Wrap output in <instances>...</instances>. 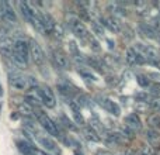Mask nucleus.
Here are the masks:
<instances>
[{"label":"nucleus","mask_w":160,"mask_h":155,"mask_svg":"<svg viewBox=\"0 0 160 155\" xmlns=\"http://www.w3.org/2000/svg\"><path fill=\"white\" fill-rule=\"evenodd\" d=\"M18 67H27L28 65V59H30V44L25 38L18 37V38L14 40V51H13V56Z\"/></svg>","instance_id":"f257e3e1"},{"label":"nucleus","mask_w":160,"mask_h":155,"mask_svg":"<svg viewBox=\"0 0 160 155\" xmlns=\"http://www.w3.org/2000/svg\"><path fill=\"white\" fill-rule=\"evenodd\" d=\"M34 116L38 119V123L41 124V127L44 128V130L47 131L48 134H51V136H55V137H58V136L62 137V134L59 133L58 124H55V123H53L52 120H51L49 117H48L47 114H45L39 107H34Z\"/></svg>","instance_id":"f03ea898"},{"label":"nucleus","mask_w":160,"mask_h":155,"mask_svg":"<svg viewBox=\"0 0 160 155\" xmlns=\"http://www.w3.org/2000/svg\"><path fill=\"white\" fill-rule=\"evenodd\" d=\"M68 24H69L72 33L75 34L78 38H80V40L88 38L90 33H88L87 27L84 25V23L82 21V19H79V17H76V16H70L69 19H68Z\"/></svg>","instance_id":"7ed1b4c3"},{"label":"nucleus","mask_w":160,"mask_h":155,"mask_svg":"<svg viewBox=\"0 0 160 155\" xmlns=\"http://www.w3.org/2000/svg\"><path fill=\"white\" fill-rule=\"evenodd\" d=\"M28 44H30V56H31V59L34 61L35 65L41 67V65L45 62V58H47L44 50H42L41 45H39L37 41H34V40H30Z\"/></svg>","instance_id":"20e7f679"},{"label":"nucleus","mask_w":160,"mask_h":155,"mask_svg":"<svg viewBox=\"0 0 160 155\" xmlns=\"http://www.w3.org/2000/svg\"><path fill=\"white\" fill-rule=\"evenodd\" d=\"M8 82H10V86H11V88L16 89V90L24 92V90H28V89L31 88L28 78L24 76V75H21V73H17V72L11 73V75H10V79H8Z\"/></svg>","instance_id":"39448f33"},{"label":"nucleus","mask_w":160,"mask_h":155,"mask_svg":"<svg viewBox=\"0 0 160 155\" xmlns=\"http://www.w3.org/2000/svg\"><path fill=\"white\" fill-rule=\"evenodd\" d=\"M97 104H98L101 109H104L107 113L112 114V116H115V117L119 116V113H121V107H119L114 100H111L110 97L98 96L97 97Z\"/></svg>","instance_id":"423d86ee"},{"label":"nucleus","mask_w":160,"mask_h":155,"mask_svg":"<svg viewBox=\"0 0 160 155\" xmlns=\"http://www.w3.org/2000/svg\"><path fill=\"white\" fill-rule=\"evenodd\" d=\"M0 14H2V19L7 21L8 24L17 23L16 11H14V7L10 2H0Z\"/></svg>","instance_id":"0eeeda50"},{"label":"nucleus","mask_w":160,"mask_h":155,"mask_svg":"<svg viewBox=\"0 0 160 155\" xmlns=\"http://www.w3.org/2000/svg\"><path fill=\"white\" fill-rule=\"evenodd\" d=\"M51 59H52V64L55 65L56 69H62V71L69 69V67H70L69 58L62 51H52L51 52Z\"/></svg>","instance_id":"6e6552de"},{"label":"nucleus","mask_w":160,"mask_h":155,"mask_svg":"<svg viewBox=\"0 0 160 155\" xmlns=\"http://www.w3.org/2000/svg\"><path fill=\"white\" fill-rule=\"evenodd\" d=\"M39 94H41L42 104L47 106L48 109H53L56 106L55 94H53L52 89H51L49 86H42V88H39Z\"/></svg>","instance_id":"1a4fd4ad"},{"label":"nucleus","mask_w":160,"mask_h":155,"mask_svg":"<svg viewBox=\"0 0 160 155\" xmlns=\"http://www.w3.org/2000/svg\"><path fill=\"white\" fill-rule=\"evenodd\" d=\"M100 24H101L102 27L108 28L111 33H115V34L121 33V30H122V25H121V23H119V20L114 16L100 17Z\"/></svg>","instance_id":"9d476101"},{"label":"nucleus","mask_w":160,"mask_h":155,"mask_svg":"<svg viewBox=\"0 0 160 155\" xmlns=\"http://www.w3.org/2000/svg\"><path fill=\"white\" fill-rule=\"evenodd\" d=\"M125 61H127L128 65L131 67H135V65H145L146 64V59L138 52L133 48H128L127 52H125Z\"/></svg>","instance_id":"9b49d317"},{"label":"nucleus","mask_w":160,"mask_h":155,"mask_svg":"<svg viewBox=\"0 0 160 155\" xmlns=\"http://www.w3.org/2000/svg\"><path fill=\"white\" fill-rule=\"evenodd\" d=\"M14 51V40L11 37H2L0 38V54L4 58H11Z\"/></svg>","instance_id":"f8f14e48"},{"label":"nucleus","mask_w":160,"mask_h":155,"mask_svg":"<svg viewBox=\"0 0 160 155\" xmlns=\"http://www.w3.org/2000/svg\"><path fill=\"white\" fill-rule=\"evenodd\" d=\"M124 126H127L133 133H139V131L142 130V121L136 113H131V114H128V116H125Z\"/></svg>","instance_id":"ddd939ff"},{"label":"nucleus","mask_w":160,"mask_h":155,"mask_svg":"<svg viewBox=\"0 0 160 155\" xmlns=\"http://www.w3.org/2000/svg\"><path fill=\"white\" fill-rule=\"evenodd\" d=\"M37 140H38V142L41 144V147H44L47 151H49V152H55V154H61V150L58 148V145H56V142L53 141L51 137H37Z\"/></svg>","instance_id":"4468645a"},{"label":"nucleus","mask_w":160,"mask_h":155,"mask_svg":"<svg viewBox=\"0 0 160 155\" xmlns=\"http://www.w3.org/2000/svg\"><path fill=\"white\" fill-rule=\"evenodd\" d=\"M41 23H42V27H44L45 34H52L53 30H55V20L51 14L48 13H41Z\"/></svg>","instance_id":"2eb2a0df"},{"label":"nucleus","mask_w":160,"mask_h":155,"mask_svg":"<svg viewBox=\"0 0 160 155\" xmlns=\"http://www.w3.org/2000/svg\"><path fill=\"white\" fill-rule=\"evenodd\" d=\"M58 90L62 96H65L66 99H72V97L76 96V88L69 82H65V83H58Z\"/></svg>","instance_id":"dca6fc26"},{"label":"nucleus","mask_w":160,"mask_h":155,"mask_svg":"<svg viewBox=\"0 0 160 155\" xmlns=\"http://www.w3.org/2000/svg\"><path fill=\"white\" fill-rule=\"evenodd\" d=\"M139 30H141V33L143 34L145 37H148V38H152V40H160V34L159 31L156 30L153 25L148 24V23H142L141 25H139Z\"/></svg>","instance_id":"f3484780"},{"label":"nucleus","mask_w":160,"mask_h":155,"mask_svg":"<svg viewBox=\"0 0 160 155\" xmlns=\"http://www.w3.org/2000/svg\"><path fill=\"white\" fill-rule=\"evenodd\" d=\"M145 138L148 140L149 144L156 145L160 141V133L158 130H153V128H148V130H145Z\"/></svg>","instance_id":"a211bd4d"},{"label":"nucleus","mask_w":160,"mask_h":155,"mask_svg":"<svg viewBox=\"0 0 160 155\" xmlns=\"http://www.w3.org/2000/svg\"><path fill=\"white\" fill-rule=\"evenodd\" d=\"M78 72L84 80H88V82H97V80H98V76H97L94 72H91V69H88V68L79 67Z\"/></svg>","instance_id":"6ab92c4d"},{"label":"nucleus","mask_w":160,"mask_h":155,"mask_svg":"<svg viewBox=\"0 0 160 155\" xmlns=\"http://www.w3.org/2000/svg\"><path fill=\"white\" fill-rule=\"evenodd\" d=\"M72 102L75 103L79 109L80 107H87V106L90 104V97H88L86 93H76V96L73 97Z\"/></svg>","instance_id":"aec40b11"},{"label":"nucleus","mask_w":160,"mask_h":155,"mask_svg":"<svg viewBox=\"0 0 160 155\" xmlns=\"http://www.w3.org/2000/svg\"><path fill=\"white\" fill-rule=\"evenodd\" d=\"M83 134L86 136V138L90 140V141H94V142H98L100 140V136L98 133L96 131V128L90 127V126H87V127H83Z\"/></svg>","instance_id":"412c9836"},{"label":"nucleus","mask_w":160,"mask_h":155,"mask_svg":"<svg viewBox=\"0 0 160 155\" xmlns=\"http://www.w3.org/2000/svg\"><path fill=\"white\" fill-rule=\"evenodd\" d=\"M18 148L21 150V152L24 155H38V151L35 150V147H32V145L27 141H20Z\"/></svg>","instance_id":"4be33fe9"},{"label":"nucleus","mask_w":160,"mask_h":155,"mask_svg":"<svg viewBox=\"0 0 160 155\" xmlns=\"http://www.w3.org/2000/svg\"><path fill=\"white\" fill-rule=\"evenodd\" d=\"M59 123H61V124H63V127L68 128V130L78 131V127H76V124L68 116H65V114H61V116H59Z\"/></svg>","instance_id":"5701e85b"},{"label":"nucleus","mask_w":160,"mask_h":155,"mask_svg":"<svg viewBox=\"0 0 160 155\" xmlns=\"http://www.w3.org/2000/svg\"><path fill=\"white\" fill-rule=\"evenodd\" d=\"M148 124H149V128H153V130H158L160 128V113H153L148 117Z\"/></svg>","instance_id":"b1692460"},{"label":"nucleus","mask_w":160,"mask_h":155,"mask_svg":"<svg viewBox=\"0 0 160 155\" xmlns=\"http://www.w3.org/2000/svg\"><path fill=\"white\" fill-rule=\"evenodd\" d=\"M110 10L112 11L114 17H117V16H121V17L127 16V10H125V8L122 7L119 3H110Z\"/></svg>","instance_id":"393cba45"},{"label":"nucleus","mask_w":160,"mask_h":155,"mask_svg":"<svg viewBox=\"0 0 160 155\" xmlns=\"http://www.w3.org/2000/svg\"><path fill=\"white\" fill-rule=\"evenodd\" d=\"M136 82H138V85L141 86V88H150L152 86V83H150V79L148 75H145V73H136Z\"/></svg>","instance_id":"a878e982"},{"label":"nucleus","mask_w":160,"mask_h":155,"mask_svg":"<svg viewBox=\"0 0 160 155\" xmlns=\"http://www.w3.org/2000/svg\"><path fill=\"white\" fill-rule=\"evenodd\" d=\"M152 97L153 96L150 93H148V92H136L135 93V99L138 103H146V104H149Z\"/></svg>","instance_id":"bb28decb"},{"label":"nucleus","mask_w":160,"mask_h":155,"mask_svg":"<svg viewBox=\"0 0 160 155\" xmlns=\"http://www.w3.org/2000/svg\"><path fill=\"white\" fill-rule=\"evenodd\" d=\"M18 111L21 114H24L25 117H28V116H32L34 114V107L28 104L27 102H24V103H21V104L18 106Z\"/></svg>","instance_id":"cd10ccee"},{"label":"nucleus","mask_w":160,"mask_h":155,"mask_svg":"<svg viewBox=\"0 0 160 155\" xmlns=\"http://www.w3.org/2000/svg\"><path fill=\"white\" fill-rule=\"evenodd\" d=\"M87 41H88V47H90L93 51H96V52L101 51V47H100L98 40H97L94 35H91V34H90V35H88V38H87Z\"/></svg>","instance_id":"c85d7f7f"},{"label":"nucleus","mask_w":160,"mask_h":155,"mask_svg":"<svg viewBox=\"0 0 160 155\" xmlns=\"http://www.w3.org/2000/svg\"><path fill=\"white\" fill-rule=\"evenodd\" d=\"M91 30H93V33L96 34V35H98V37L104 35V27H102V25L100 24L98 21H94V20H91Z\"/></svg>","instance_id":"c756f323"},{"label":"nucleus","mask_w":160,"mask_h":155,"mask_svg":"<svg viewBox=\"0 0 160 155\" xmlns=\"http://www.w3.org/2000/svg\"><path fill=\"white\" fill-rule=\"evenodd\" d=\"M121 134L124 138H129V140H132L133 137H135V133H133L132 130H129L127 126H122L121 127Z\"/></svg>","instance_id":"7c9ffc66"},{"label":"nucleus","mask_w":160,"mask_h":155,"mask_svg":"<svg viewBox=\"0 0 160 155\" xmlns=\"http://www.w3.org/2000/svg\"><path fill=\"white\" fill-rule=\"evenodd\" d=\"M149 106L153 109V110H156L158 113H160V97H152V100L149 102Z\"/></svg>","instance_id":"2f4dec72"},{"label":"nucleus","mask_w":160,"mask_h":155,"mask_svg":"<svg viewBox=\"0 0 160 155\" xmlns=\"http://www.w3.org/2000/svg\"><path fill=\"white\" fill-rule=\"evenodd\" d=\"M118 78L117 76H112V75H108L107 78H105V83H107L108 86H111V88H112V86H117L118 85Z\"/></svg>","instance_id":"473e14b6"},{"label":"nucleus","mask_w":160,"mask_h":155,"mask_svg":"<svg viewBox=\"0 0 160 155\" xmlns=\"http://www.w3.org/2000/svg\"><path fill=\"white\" fill-rule=\"evenodd\" d=\"M52 34L56 37V38H62V37H63V30H62V27L59 24H56L55 25V30H53Z\"/></svg>","instance_id":"72a5a7b5"},{"label":"nucleus","mask_w":160,"mask_h":155,"mask_svg":"<svg viewBox=\"0 0 160 155\" xmlns=\"http://www.w3.org/2000/svg\"><path fill=\"white\" fill-rule=\"evenodd\" d=\"M150 88H152V92L155 94H159L160 96V82L159 83H156V85H153V86H150Z\"/></svg>","instance_id":"f704fd0d"},{"label":"nucleus","mask_w":160,"mask_h":155,"mask_svg":"<svg viewBox=\"0 0 160 155\" xmlns=\"http://www.w3.org/2000/svg\"><path fill=\"white\" fill-rule=\"evenodd\" d=\"M96 155H114L111 151H108V150H98L96 152Z\"/></svg>","instance_id":"c9c22d12"},{"label":"nucleus","mask_w":160,"mask_h":155,"mask_svg":"<svg viewBox=\"0 0 160 155\" xmlns=\"http://www.w3.org/2000/svg\"><path fill=\"white\" fill-rule=\"evenodd\" d=\"M122 78H124V80H129L131 73H129V72H124V75H122Z\"/></svg>","instance_id":"e433bc0d"},{"label":"nucleus","mask_w":160,"mask_h":155,"mask_svg":"<svg viewBox=\"0 0 160 155\" xmlns=\"http://www.w3.org/2000/svg\"><path fill=\"white\" fill-rule=\"evenodd\" d=\"M122 155H136V154H135V151H132V150H127Z\"/></svg>","instance_id":"4c0bfd02"},{"label":"nucleus","mask_w":160,"mask_h":155,"mask_svg":"<svg viewBox=\"0 0 160 155\" xmlns=\"http://www.w3.org/2000/svg\"><path fill=\"white\" fill-rule=\"evenodd\" d=\"M107 42H108V47H110V50H112V48L115 47V44H114V42L111 41V40H107Z\"/></svg>","instance_id":"58836bf2"},{"label":"nucleus","mask_w":160,"mask_h":155,"mask_svg":"<svg viewBox=\"0 0 160 155\" xmlns=\"http://www.w3.org/2000/svg\"><path fill=\"white\" fill-rule=\"evenodd\" d=\"M10 117H11V119H14V120H16V119H17V117H18V116H17V114H11Z\"/></svg>","instance_id":"ea45409f"},{"label":"nucleus","mask_w":160,"mask_h":155,"mask_svg":"<svg viewBox=\"0 0 160 155\" xmlns=\"http://www.w3.org/2000/svg\"><path fill=\"white\" fill-rule=\"evenodd\" d=\"M156 20H158V21L160 23V14H159V16H158V17H156Z\"/></svg>","instance_id":"a19ab883"},{"label":"nucleus","mask_w":160,"mask_h":155,"mask_svg":"<svg viewBox=\"0 0 160 155\" xmlns=\"http://www.w3.org/2000/svg\"><path fill=\"white\" fill-rule=\"evenodd\" d=\"M0 19H2V14H0Z\"/></svg>","instance_id":"79ce46f5"}]
</instances>
